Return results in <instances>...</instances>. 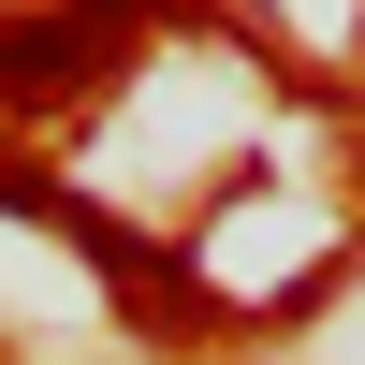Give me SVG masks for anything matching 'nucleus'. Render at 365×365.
<instances>
[{"label": "nucleus", "instance_id": "1", "mask_svg": "<svg viewBox=\"0 0 365 365\" xmlns=\"http://www.w3.org/2000/svg\"><path fill=\"white\" fill-rule=\"evenodd\" d=\"M146 15L161 0H0V117H73L88 88H117Z\"/></svg>", "mask_w": 365, "mask_h": 365}]
</instances>
